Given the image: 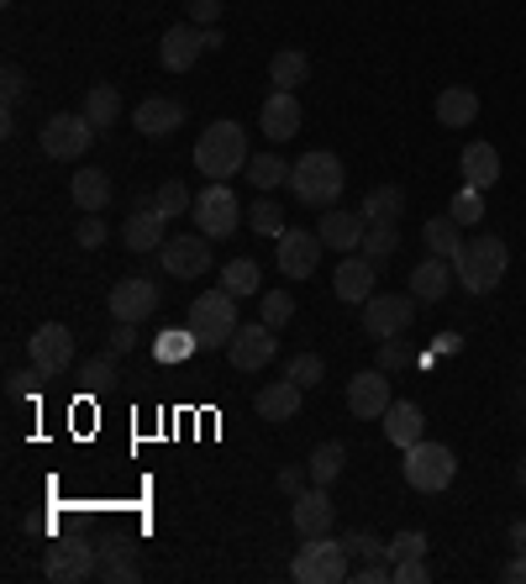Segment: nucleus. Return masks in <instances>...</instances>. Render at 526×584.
<instances>
[{"label": "nucleus", "mask_w": 526, "mask_h": 584, "mask_svg": "<svg viewBox=\"0 0 526 584\" xmlns=\"http://www.w3.org/2000/svg\"><path fill=\"white\" fill-rule=\"evenodd\" d=\"M510 547H516V553H526V522H510Z\"/></svg>", "instance_id": "nucleus-58"}, {"label": "nucleus", "mask_w": 526, "mask_h": 584, "mask_svg": "<svg viewBox=\"0 0 526 584\" xmlns=\"http://www.w3.org/2000/svg\"><path fill=\"white\" fill-rule=\"evenodd\" d=\"M416 305H422V301H416L411 290H405V295H380V290H374V295L358 305V311H364V332L374 338V343H385V338H401L405 326L416 322Z\"/></svg>", "instance_id": "nucleus-8"}, {"label": "nucleus", "mask_w": 526, "mask_h": 584, "mask_svg": "<svg viewBox=\"0 0 526 584\" xmlns=\"http://www.w3.org/2000/svg\"><path fill=\"white\" fill-rule=\"evenodd\" d=\"M84 117H90L95 132L117 127V117H122V95H117V84H90V95H84Z\"/></svg>", "instance_id": "nucleus-31"}, {"label": "nucleus", "mask_w": 526, "mask_h": 584, "mask_svg": "<svg viewBox=\"0 0 526 584\" xmlns=\"http://www.w3.org/2000/svg\"><path fill=\"white\" fill-rule=\"evenodd\" d=\"M447 217H453L458 226H479V222H485V190L464 184V190L453 195V205H447Z\"/></svg>", "instance_id": "nucleus-41"}, {"label": "nucleus", "mask_w": 526, "mask_h": 584, "mask_svg": "<svg viewBox=\"0 0 526 584\" xmlns=\"http://www.w3.org/2000/svg\"><path fill=\"white\" fill-rule=\"evenodd\" d=\"M27 353H32V363H38L48 380H59L63 369H74V332L59 322H42L32 338H27Z\"/></svg>", "instance_id": "nucleus-12"}, {"label": "nucleus", "mask_w": 526, "mask_h": 584, "mask_svg": "<svg viewBox=\"0 0 526 584\" xmlns=\"http://www.w3.org/2000/svg\"><path fill=\"white\" fill-rule=\"evenodd\" d=\"M305 469H311V484H326V490H332V484L343 480V469H347V447L343 443H322L311 459H305Z\"/></svg>", "instance_id": "nucleus-32"}, {"label": "nucleus", "mask_w": 526, "mask_h": 584, "mask_svg": "<svg viewBox=\"0 0 526 584\" xmlns=\"http://www.w3.org/2000/svg\"><path fill=\"white\" fill-rule=\"evenodd\" d=\"M195 348H201V338L190 332V322H184V326H163L159 343H153V359H159V363H184Z\"/></svg>", "instance_id": "nucleus-35"}, {"label": "nucleus", "mask_w": 526, "mask_h": 584, "mask_svg": "<svg viewBox=\"0 0 526 584\" xmlns=\"http://www.w3.org/2000/svg\"><path fill=\"white\" fill-rule=\"evenodd\" d=\"M453 280H458V274H453V259H437V253H432V259H422L411 269V295L422 305H437L453 295Z\"/></svg>", "instance_id": "nucleus-23"}, {"label": "nucleus", "mask_w": 526, "mask_h": 584, "mask_svg": "<svg viewBox=\"0 0 526 584\" xmlns=\"http://www.w3.org/2000/svg\"><path fill=\"white\" fill-rule=\"evenodd\" d=\"M301 401H305V390L284 374V380L259 390V416L263 422H295V416H301Z\"/></svg>", "instance_id": "nucleus-25"}, {"label": "nucleus", "mask_w": 526, "mask_h": 584, "mask_svg": "<svg viewBox=\"0 0 526 584\" xmlns=\"http://www.w3.org/2000/svg\"><path fill=\"white\" fill-rule=\"evenodd\" d=\"M506 269H510V248L500 238H468L458 248V259H453V274H458V284L468 295H489L495 284L506 280Z\"/></svg>", "instance_id": "nucleus-3"}, {"label": "nucleus", "mask_w": 526, "mask_h": 584, "mask_svg": "<svg viewBox=\"0 0 526 584\" xmlns=\"http://www.w3.org/2000/svg\"><path fill=\"white\" fill-rule=\"evenodd\" d=\"M274 353H280V338H274V326L269 322H243L237 326V338L226 343V359H232L237 374H259V369H269Z\"/></svg>", "instance_id": "nucleus-10"}, {"label": "nucleus", "mask_w": 526, "mask_h": 584, "mask_svg": "<svg viewBox=\"0 0 526 584\" xmlns=\"http://www.w3.org/2000/svg\"><path fill=\"white\" fill-rule=\"evenodd\" d=\"M38 380H48V374H42L38 363H32V369H21V374H6V395H11V401H27Z\"/></svg>", "instance_id": "nucleus-51"}, {"label": "nucleus", "mask_w": 526, "mask_h": 584, "mask_svg": "<svg viewBox=\"0 0 526 584\" xmlns=\"http://www.w3.org/2000/svg\"><path fill=\"white\" fill-rule=\"evenodd\" d=\"M305 480H311V469H280V490L290 495V501L305 490Z\"/></svg>", "instance_id": "nucleus-55"}, {"label": "nucleus", "mask_w": 526, "mask_h": 584, "mask_svg": "<svg viewBox=\"0 0 526 584\" xmlns=\"http://www.w3.org/2000/svg\"><path fill=\"white\" fill-rule=\"evenodd\" d=\"M95 568H101V547H90V543H53L48 558H42V574L53 584L95 580Z\"/></svg>", "instance_id": "nucleus-14"}, {"label": "nucleus", "mask_w": 526, "mask_h": 584, "mask_svg": "<svg viewBox=\"0 0 526 584\" xmlns=\"http://www.w3.org/2000/svg\"><path fill=\"white\" fill-rule=\"evenodd\" d=\"M190 205H195V195H190V184L184 180H169L153 190V211H159L163 222H174V217H190Z\"/></svg>", "instance_id": "nucleus-40"}, {"label": "nucleus", "mask_w": 526, "mask_h": 584, "mask_svg": "<svg viewBox=\"0 0 526 584\" xmlns=\"http://www.w3.org/2000/svg\"><path fill=\"white\" fill-rule=\"evenodd\" d=\"M458 348H464V338H458V332H437V343H432V353H458Z\"/></svg>", "instance_id": "nucleus-57"}, {"label": "nucleus", "mask_w": 526, "mask_h": 584, "mask_svg": "<svg viewBox=\"0 0 526 584\" xmlns=\"http://www.w3.org/2000/svg\"><path fill=\"white\" fill-rule=\"evenodd\" d=\"M205 53V27H195V21H180V27H169L159 42V63L169 69V74H184L190 63Z\"/></svg>", "instance_id": "nucleus-19"}, {"label": "nucleus", "mask_w": 526, "mask_h": 584, "mask_svg": "<svg viewBox=\"0 0 526 584\" xmlns=\"http://www.w3.org/2000/svg\"><path fill=\"white\" fill-rule=\"evenodd\" d=\"M159 263L174 274V280H201L211 269V238L205 232H180L159 248Z\"/></svg>", "instance_id": "nucleus-13"}, {"label": "nucleus", "mask_w": 526, "mask_h": 584, "mask_svg": "<svg viewBox=\"0 0 526 584\" xmlns=\"http://www.w3.org/2000/svg\"><path fill=\"white\" fill-rule=\"evenodd\" d=\"M474 117H479V95L468 90V84H447L443 95H437V121L443 127H474Z\"/></svg>", "instance_id": "nucleus-29"}, {"label": "nucleus", "mask_w": 526, "mask_h": 584, "mask_svg": "<svg viewBox=\"0 0 526 584\" xmlns=\"http://www.w3.org/2000/svg\"><path fill=\"white\" fill-rule=\"evenodd\" d=\"M390 405H395V395H390V374L380 363L347 380V411H353L358 422H385Z\"/></svg>", "instance_id": "nucleus-11"}, {"label": "nucleus", "mask_w": 526, "mask_h": 584, "mask_svg": "<svg viewBox=\"0 0 526 584\" xmlns=\"http://www.w3.org/2000/svg\"><path fill=\"white\" fill-rule=\"evenodd\" d=\"M105 305H111V316L117 322H148L153 311H159V284L153 280H117V290L105 295Z\"/></svg>", "instance_id": "nucleus-16"}, {"label": "nucleus", "mask_w": 526, "mask_h": 584, "mask_svg": "<svg viewBox=\"0 0 526 584\" xmlns=\"http://www.w3.org/2000/svg\"><path fill=\"white\" fill-rule=\"evenodd\" d=\"M105 238H111V226H105V217H101V211H84V217H80V226H74V242L95 253V248H105Z\"/></svg>", "instance_id": "nucleus-46"}, {"label": "nucleus", "mask_w": 526, "mask_h": 584, "mask_svg": "<svg viewBox=\"0 0 526 584\" xmlns=\"http://www.w3.org/2000/svg\"><path fill=\"white\" fill-rule=\"evenodd\" d=\"M222 290L226 295H263V269L253 259L222 263Z\"/></svg>", "instance_id": "nucleus-37"}, {"label": "nucleus", "mask_w": 526, "mask_h": 584, "mask_svg": "<svg viewBox=\"0 0 526 584\" xmlns=\"http://www.w3.org/2000/svg\"><path fill=\"white\" fill-rule=\"evenodd\" d=\"M216 48H226V38L216 32V27H205V53H216Z\"/></svg>", "instance_id": "nucleus-59"}, {"label": "nucleus", "mask_w": 526, "mask_h": 584, "mask_svg": "<svg viewBox=\"0 0 526 584\" xmlns=\"http://www.w3.org/2000/svg\"><path fill=\"white\" fill-rule=\"evenodd\" d=\"M69 195H74V205H80V211H105L117 190H111V174H105V169H74Z\"/></svg>", "instance_id": "nucleus-28"}, {"label": "nucleus", "mask_w": 526, "mask_h": 584, "mask_svg": "<svg viewBox=\"0 0 526 584\" xmlns=\"http://www.w3.org/2000/svg\"><path fill=\"white\" fill-rule=\"evenodd\" d=\"M163 226H169V222H163L153 205H148V211H132V217L122 222V248H127V253H159L163 242H169Z\"/></svg>", "instance_id": "nucleus-24"}, {"label": "nucleus", "mask_w": 526, "mask_h": 584, "mask_svg": "<svg viewBox=\"0 0 526 584\" xmlns=\"http://www.w3.org/2000/svg\"><path fill=\"white\" fill-rule=\"evenodd\" d=\"M332 516H337V505H332V495H326V484H311V490H301V495L290 501V522H295L301 537H322V532H332Z\"/></svg>", "instance_id": "nucleus-18"}, {"label": "nucleus", "mask_w": 526, "mask_h": 584, "mask_svg": "<svg viewBox=\"0 0 526 584\" xmlns=\"http://www.w3.org/2000/svg\"><path fill=\"white\" fill-rule=\"evenodd\" d=\"M343 547H347V558H385V543L374 537V532H343Z\"/></svg>", "instance_id": "nucleus-48"}, {"label": "nucleus", "mask_w": 526, "mask_h": 584, "mask_svg": "<svg viewBox=\"0 0 526 584\" xmlns=\"http://www.w3.org/2000/svg\"><path fill=\"white\" fill-rule=\"evenodd\" d=\"M343 190H347V169L337 153L316 148V153L290 163V195L301 205H311V211H332V205L343 201Z\"/></svg>", "instance_id": "nucleus-1"}, {"label": "nucleus", "mask_w": 526, "mask_h": 584, "mask_svg": "<svg viewBox=\"0 0 526 584\" xmlns=\"http://www.w3.org/2000/svg\"><path fill=\"white\" fill-rule=\"evenodd\" d=\"M405 484L411 490H422V495H443L447 484H453V474H458V459H453V447L447 443H416L405 447V464H401Z\"/></svg>", "instance_id": "nucleus-6"}, {"label": "nucleus", "mask_w": 526, "mask_h": 584, "mask_svg": "<svg viewBox=\"0 0 526 584\" xmlns=\"http://www.w3.org/2000/svg\"><path fill=\"white\" fill-rule=\"evenodd\" d=\"M247 222H253V232H263V238H280L284 232V205H274L269 195H259V201L247 205Z\"/></svg>", "instance_id": "nucleus-43"}, {"label": "nucleus", "mask_w": 526, "mask_h": 584, "mask_svg": "<svg viewBox=\"0 0 526 584\" xmlns=\"http://www.w3.org/2000/svg\"><path fill=\"white\" fill-rule=\"evenodd\" d=\"M458 169H464V184L489 190V184L500 180V153H495V142H468L464 159H458Z\"/></svg>", "instance_id": "nucleus-27"}, {"label": "nucleus", "mask_w": 526, "mask_h": 584, "mask_svg": "<svg viewBox=\"0 0 526 584\" xmlns=\"http://www.w3.org/2000/svg\"><path fill=\"white\" fill-rule=\"evenodd\" d=\"M184 6H190L195 27H216V17H222V0H184Z\"/></svg>", "instance_id": "nucleus-53"}, {"label": "nucleus", "mask_w": 526, "mask_h": 584, "mask_svg": "<svg viewBox=\"0 0 526 584\" xmlns=\"http://www.w3.org/2000/svg\"><path fill=\"white\" fill-rule=\"evenodd\" d=\"M259 322H269L274 332L280 326L295 322V295H284V290H269V295H259Z\"/></svg>", "instance_id": "nucleus-42"}, {"label": "nucleus", "mask_w": 526, "mask_h": 584, "mask_svg": "<svg viewBox=\"0 0 526 584\" xmlns=\"http://www.w3.org/2000/svg\"><path fill=\"white\" fill-rule=\"evenodd\" d=\"M243 174L253 190H274V184H290V163H284L280 153H253Z\"/></svg>", "instance_id": "nucleus-39"}, {"label": "nucleus", "mask_w": 526, "mask_h": 584, "mask_svg": "<svg viewBox=\"0 0 526 584\" xmlns=\"http://www.w3.org/2000/svg\"><path fill=\"white\" fill-rule=\"evenodd\" d=\"M259 127L269 142H290L301 132V101H295V90H274L259 111Z\"/></svg>", "instance_id": "nucleus-22"}, {"label": "nucleus", "mask_w": 526, "mask_h": 584, "mask_svg": "<svg viewBox=\"0 0 526 584\" xmlns=\"http://www.w3.org/2000/svg\"><path fill=\"white\" fill-rule=\"evenodd\" d=\"M0 95H6V105H11V111H17V101L27 95V74H21L17 63H6V69H0Z\"/></svg>", "instance_id": "nucleus-50"}, {"label": "nucleus", "mask_w": 526, "mask_h": 584, "mask_svg": "<svg viewBox=\"0 0 526 584\" xmlns=\"http://www.w3.org/2000/svg\"><path fill=\"white\" fill-rule=\"evenodd\" d=\"M385 437L401 447V453H405V447H416L426 437V411L416 401H395L385 411Z\"/></svg>", "instance_id": "nucleus-26"}, {"label": "nucleus", "mask_w": 526, "mask_h": 584, "mask_svg": "<svg viewBox=\"0 0 526 584\" xmlns=\"http://www.w3.org/2000/svg\"><path fill=\"white\" fill-rule=\"evenodd\" d=\"M332 290H337V301L347 305H364L374 290H380V263H368L364 253H347L337 263V274H332Z\"/></svg>", "instance_id": "nucleus-17"}, {"label": "nucleus", "mask_w": 526, "mask_h": 584, "mask_svg": "<svg viewBox=\"0 0 526 584\" xmlns=\"http://www.w3.org/2000/svg\"><path fill=\"white\" fill-rule=\"evenodd\" d=\"M274 242H280V253H274V259H280V274H284V280H311V274H316V263H322V248H326L316 232L284 226Z\"/></svg>", "instance_id": "nucleus-15"}, {"label": "nucleus", "mask_w": 526, "mask_h": 584, "mask_svg": "<svg viewBox=\"0 0 526 584\" xmlns=\"http://www.w3.org/2000/svg\"><path fill=\"white\" fill-rule=\"evenodd\" d=\"M500 580H506V584H526V553H516V558L500 568Z\"/></svg>", "instance_id": "nucleus-56"}, {"label": "nucleus", "mask_w": 526, "mask_h": 584, "mask_svg": "<svg viewBox=\"0 0 526 584\" xmlns=\"http://www.w3.org/2000/svg\"><path fill=\"white\" fill-rule=\"evenodd\" d=\"M80 380L90 384V390H105V384L117 380V353L105 348L101 359H90V363H80Z\"/></svg>", "instance_id": "nucleus-47"}, {"label": "nucleus", "mask_w": 526, "mask_h": 584, "mask_svg": "<svg viewBox=\"0 0 526 584\" xmlns=\"http://www.w3.org/2000/svg\"><path fill=\"white\" fill-rule=\"evenodd\" d=\"M364 232H368V222H364V211H322V222H316V238L332 248V253H358L364 248Z\"/></svg>", "instance_id": "nucleus-20"}, {"label": "nucleus", "mask_w": 526, "mask_h": 584, "mask_svg": "<svg viewBox=\"0 0 526 584\" xmlns=\"http://www.w3.org/2000/svg\"><path fill=\"white\" fill-rule=\"evenodd\" d=\"M95 580L105 584H138L142 580V564L132 558V547H101V568H95Z\"/></svg>", "instance_id": "nucleus-30"}, {"label": "nucleus", "mask_w": 526, "mask_h": 584, "mask_svg": "<svg viewBox=\"0 0 526 584\" xmlns=\"http://www.w3.org/2000/svg\"><path fill=\"white\" fill-rule=\"evenodd\" d=\"M426 580H432L426 558H405V564H395V584H426Z\"/></svg>", "instance_id": "nucleus-54"}, {"label": "nucleus", "mask_w": 526, "mask_h": 584, "mask_svg": "<svg viewBox=\"0 0 526 584\" xmlns=\"http://www.w3.org/2000/svg\"><path fill=\"white\" fill-rule=\"evenodd\" d=\"M516 484H522V490H526V459H522V464H516Z\"/></svg>", "instance_id": "nucleus-60"}, {"label": "nucleus", "mask_w": 526, "mask_h": 584, "mask_svg": "<svg viewBox=\"0 0 526 584\" xmlns=\"http://www.w3.org/2000/svg\"><path fill=\"white\" fill-rule=\"evenodd\" d=\"M190 217H195V226H201L205 238H232L237 222H243V205H237V195H232L222 180H211L201 195H195Z\"/></svg>", "instance_id": "nucleus-9"}, {"label": "nucleus", "mask_w": 526, "mask_h": 584, "mask_svg": "<svg viewBox=\"0 0 526 584\" xmlns=\"http://www.w3.org/2000/svg\"><path fill=\"white\" fill-rule=\"evenodd\" d=\"M237 326H243V316H237V295L211 290V295H195V301H190V332L201 338V353L226 348L232 338H237Z\"/></svg>", "instance_id": "nucleus-5"}, {"label": "nucleus", "mask_w": 526, "mask_h": 584, "mask_svg": "<svg viewBox=\"0 0 526 584\" xmlns=\"http://www.w3.org/2000/svg\"><path fill=\"white\" fill-rule=\"evenodd\" d=\"M380 369H385V374H395V369H411V348H405L401 338H385V343H380Z\"/></svg>", "instance_id": "nucleus-49"}, {"label": "nucleus", "mask_w": 526, "mask_h": 584, "mask_svg": "<svg viewBox=\"0 0 526 584\" xmlns=\"http://www.w3.org/2000/svg\"><path fill=\"white\" fill-rule=\"evenodd\" d=\"M305 74H311V59H305L301 48H284V53L269 59V80H274V90H295V84H305Z\"/></svg>", "instance_id": "nucleus-34"}, {"label": "nucleus", "mask_w": 526, "mask_h": 584, "mask_svg": "<svg viewBox=\"0 0 526 584\" xmlns=\"http://www.w3.org/2000/svg\"><path fill=\"white\" fill-rule=\"evenodd\" d=\"M426 248L437 253V259H458V248H464V226L453 222V217H432V222L422 226Z\"/></svg>", "instance_id": "nucleus-36"}, {"label": "nucleus", "mask_w": 526, "mask_h": 584, "mask_svg": "<svg viewBox=\"0 0 526 584\" xmlns=\"http://www.w3.org/2000/svg\"><path fill=\"white\" fill-rule=\"evenodd\" d=\"M364 222H401V211H405V190L401 184H380V190H368L364 195Z\"/></svg>", "instance_id": "nucleus-33"}, {"label": "nucleus", "mask_w": 526, "mask_h": 584, "mask_svg": "<svg viewBox=\"0 0 526 584\" xmlns=\"http://www.w3.org/2000/svg\"><path fill=\"white\" fill-rule=\"evenodd\" d=\"M247 127L243 121H232V117H222V121H211L201 132V142H195V169H201L205 180H232V174H243L247 169Z\"/></svg>", "instance_id": "nucleus-2"}, {"label": "nucleus", "mask_w": 526, "mask_h": 584, "mask_svg": "<svg viewBox=\"0 0 526 584\" xmlns=\"http://www.w3.org/2000/svg\"><path fill=\"white\" fill-rule=\"evenodd\" d=\"M132 127H138L142 138H174L184 127V105L174 95H148V101L132 111Z\"/></svg>", "instance_id": "nucleus-21"}, {"label": "nucleus", "mask_w": 526, "mask_h": 584, "mask_svg": "<svg viewBox=\"0 0 526 584\" xmlns=\"http://www.w3.org/2000/svg\"><path fill=\"white\" fill-rule=\"evenodd\" d=\"M0 6H11V0H0Z\"/></svg>", "instance_id": "nucleus-61"}, {"label": "nucleus", "mask_w": 526, "mask_h": 584, "mask_svg": "<svg viewBox=\"0 0 526 584\" xmlns=\"http://www.w3.org/2000/svg\"><path fill=\"white\" fill-rule=\"evenodd\" d=\"M284 374H290V380L301 384V390H316V384L326 380V363L316 359V353H295V359L284 363Z\"/></svg>", "instance_id": "nucleus-44"}, {"label": "nucleus", "mask_w": 526, "mask_h": 584, "mask_svg": "<svg viewBox=\"0 0 526 584\" xmlns=\"http://www.w3.org/2000/svg\"><path fill=\"white\" fill-rule=\"evenodd\" d=\"M105 348H111L117 359L132 353V348H138V322H117V326H111V338H105Z\"/></svg>", "instance_id": "nucleus-52"}, {"label": "nucleus", "mask_w": 526, "mask_h": 584, "mask_svg": "<svg viewBox=\"0 0 526 584\" xmlns=\"http://www.w3.org/2000/svg\"><path fill=\"white\" fill-rule=\"evenodd\" d=\"M353 568H347V547L343 537H332V532H322V537H305L301 547H295V558H290V580L295 584H343Z\"/></svg>", "instance_id": "nucleus-4"}, {"label": "nucleus", "mask_w": 526, "mask_h": 584, "mask_svg": "<svg viewBox=\"0 0 526 584\" xmlns=\"http://www.w3.org/2000/svg\"><path fill=\"white\" fill-rule=\"evenodd\" d=\"M101 138L95 127H90V117H69V111H59V117H48L42 121V132H38V142H42V153L48 159H59V163H74V159H84L90 153V142Z\"/></svg>", "instance_id": "nucleus-7"}, {"label": "nucleus", "mask_w": 526, "mask_h": 584, "mask_svg": "<svg viewBox=\"0 0 526 584\" xmlns=\"http://www.w3.org/2000/svg\"><path fill=\"white\" fill-rule=\"evenodd\" d=\"M358 253H364L368 263H390V253H401V222H368Z\"/></svg>", "instance_id": "nucleus-38"}, {"label": "nucleus", "mask_w": 526, "mask_h": 584, "mask_svg": "<svg viewBox=\"0 0 526 584\" xmlns=\"http://www.w3.org/2000/svg\"><path fill=\"white\" fill-rule=\"evenodd\" d=\"M385 558H390V564H405V558H426V532L405 526L395 543H385Z\"/></svg>", "instance_id": "nucleus-45"}]
</instances>
